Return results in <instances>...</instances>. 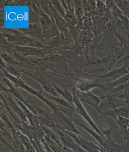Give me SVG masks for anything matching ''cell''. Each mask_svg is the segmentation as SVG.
Masks as SVG:
<instances>
[{"instance_id":"cell-1","label":"cell","mask_w":129,"mask_h":152,"mask_svg":"<svg viewBox=\"0 0 129 152\" xmlns=\"http://www.w3.org/2000/svg\"><path fill=\"white\" fill-rule=\"evenodd\" d=\"M6 30L8 31V32L1 31V35L12 45L39 48H46L48 47L43 45L42 42L36 40L32 37L20 33L16 29L7 28Z\"/></svg>"},{"instance_id":"cell-2","label":"cell","mask_w":129,"mask_h":152,"mask_svg":"<svg viewBox=\"0 0 129 152\" xmlns=\"http://www.w3.org/2000/svg\"><path fill=\"white\" fill-rule=\"evenodd\" d=\"M1 77L7 78L16 87L21 88L22 89L26 90L29 93H30V94L33 95L34 96L38 98L39 99L44 102L48 106H49L51 108V110L53 111L54 113H56L60 110L59 109L60 106L59 105L48 100L45 97H43V95H42V90L37 91L33 89L32 88L30 87L29 86L26 84V83L21 78H16L15 77H14L13 76L9 74L8 72L5 71V69H4L1 67Z\"/></svg>"},{"instance_id":"cell-3","label":"cell","mask_w":129,"mask_h":152,"mask_svg":"<svg viewBox=\"0 0 129 152\" xmlns=\"http://www.w3.org/2000/svg\"><path fill=\"white\" fill-rule=\"evenodd\" d=\"M2 78H3V81L5 82V83L8 87V88L5 87L2 83H1V87H0L1 91H4L6 93H8L11 95L14 98L18 99L19 100H20L21 102L25 104L28 109L30 110L32 113H33L34 115L35 116L38 115L40 113V111L41 110V108L38 107L36 105H35L34 104H32L31 102H27L26 99H25L24 97L22 96L21 93L18 90L17 88L7 78H4V77H2Z\"/></svg>"},{"instance_id":"cell-4","label":"cell","mask_w":129,"mask_h":152,"mask_svg":"<svg viewBox=\"0 0 129 152\" xmlns=\"http://www.w3.org/2000/svg\"><path fill=\"white\" fill-rule=\"evenodd\" d=\"M14 51L22 56H35L41 58H45L48 55L58 54L57 50L51 48L49 47L46 48H39L27 46H21L14 45Z\"/></svg>"},{"instance_id":"cell-5","label":"cell","mask_w":129,"mask_h":152,"mask_svg":"<svg viewBox=\"0 0 129 152\" xmlns=\"http://www.w3.org/2000/svg\"><path fill=\"white\" fill-rule=\"evenodd\" d=\"M54 121L56 124L59 125L58 128L59 129H64L78 135L84 136L75 127L74 122L72 119L62 113L61 111H58L56 113H54Z\"/></svg>"},{"instance_id":"cell-6","label":"cell","mask_w":129,"mask_h":152,"mask_svg":"<svg viewBox=\"0 0 129 152\" xmlns=\"http://www.w3.org/2000/svg\"><path fill=\"white\" fill-rule=\"evenodd\" d=\"M76 88L73 87L72 89V95L73 96V103L74 104L76 107V112L80 116L84 118L87 121L88 124H89L94 131H95L97 133L102 136H105L103 134V132L99 130L97 126L95 124L92 119H91L89 115L88 114L87 112L86 111V109H85L82 102L80 101L79 99L76 95Z\"/></svg>"},{"instance_id":"cell-7","label":"cell","mask_w":129,"mask_h":152,"mask_svg":"<svg viewBox=\"0 0 129 152\" xmlns=\"http://www.w3.org/2000/svg\"><path fill=\"white\" fill-rule=\"evenodd\" d=\"M64 132L68 134L75 142L82 148L84 150L87 152H101L100 151V147L99 145L93 143L89 139L84 136H80L73 132L66 131L64 129H61Z\"/></svg>"},{"instance_id":"cell-8","label":"cell","mask_w":129,"mask_h":152,"mask_svg":"<svg viewBox=\"0 0 129 152\" xmlns=\"http://www.w3.org/2000/svg\"><path fill=\"white\" fill-rule=\"evenodd\" d=\"M129 73L127 68L125 66H122L121 68L111 70V71L105 73L104 74L99 75L98 76H93L92 77L97 78V79L95 80L98 82L104 81L106 82V83H108L116 81Z\"/></svg>"},{"instance_id":"cell-9","label":"cell","mask_w":129,"mask_h":152,"mask_svg":"<svg viewBox=\"0 0 129 152\" xmlns=\"http://www.w3.org/2000/svg\"><path fill=\"white\" fill-rule=\"evenodd\" d=\"M76 93L77 96L81 102L89 105L100 113L99 105L101 103V99L100 97L93 94L90 91L84 92L76 89Z\"/></svg>"},{"instance_id":"cell-10","label":"cell","mask_w":129,"mask_h":152,"mask_svg":"<svg viewBox=\"0 0 129 152\" xmlns=\"http://www.w3.org/2000/svg\"><path fill=\"white\" fill-rule=\"evenodd\" d=\"M104 101L101 102L99 105V109L100 114L103 115V113L109 110L117 109L122 107L128 106L125 103V99H120L114 97H107L104 98Z\"/></svg>"},{"instance_id":"cell-11","label":"cell","mask_w":129,"mask_h":152,"mask_svg":"<svg viewBox=\"0 0 129 152\" xmlns=\"http://www.w3.org/2000/svg\"><path fill=\"white\" fill-rule=\"evenodd\" d=\"M71 79L75 80L78 81V83L75 87L77 89L79 90L81 92H89L95 88H99L102 90L104 89L103 84L98 82L96 80L82 79L75 77H72Z\"/></svg>"},{"instance_id":"cell-12","label":"cell","mask_w":129,"mask_h":152,"mask_svg":"<svg viewBox=\"0 0 129 152\" xmlns=\"http://www.w3.org/2000/svg\"><path fill=\"white\" fill-rule=\"evenodd\" d=\"M18 31L23 34L27 35L30 37H34L43 42V38L42 35V27L40 24H32L29 23L27 28H17Z\"/></svg>"},{"instance_id":"cell-13","label":"cell","mask_w":129,"mask_h":152,"mask_svg":"<svg viewBox=\"0 0 129 152\" xmlns=\"http://www.w3.org/2000/svg\"><path fill=\"white\" fill-rule=\"evenodd\" d=\"M48 7L50 9V11L51 15L55 20V24L60 31L63 32L64 33H67L70 31L69 29L68 28L66 22L65 21L64 18L56 10L53 5L48 1Z\"/></svg>"},{"instance_id":"cell-14","label":"cell","mask_w":129,"mask_h":152,"mask_svg":"<svg viewBox=\"0 0 129 152\" xmlns=\"http://www.w3.org/2000/svg\"><path fill=\"white\" fill-rule=\"evenodd\" d=\"M102 115L108 116L114 119L119 116L129 119V109L128 106L122 107L117 109L106 111L103 113Z\"/></svg>"},{"instance_id":"cell-15","label":"cell","mask_w":129,"mask_h":152,"mask_svg":"<svg viewBox=\"0 0 129 152\" xmlns=\"http://www.w3.org/2000/svg\"><path fill=\"white\" fill-rule=\"evenodd\" d=\"M7 94L8 95L7 102L8 103L9 105H10V107L13 109L14 112L16 113L17 115L18 116L22 121L28 124L29 122H28V119H27L25 113L23 112V110L20 107L19 105H18L15 103V101H14L13 99V97L11 95L8 93H7Z\"/></svg>"},{"instance_id":"cell-16","label":"cell","mask_w":129,"mask_h":152,"mask_svg":"<svg viewBox=\"0 0 129 152\" xmlns=\"http://www.w3.org/2000/svg\"><path fill=\"white\" fill-rule=\"evenodd\" d=\"M129 73L122 76L121 78H119V79L117 80L116 81L103 84V87H104V89L103 91L104 93H106V94L109 90L112 89L116 87L117 86H119V85H121L126 84L129 82Z\"/></svg>"},{"instance_id":"cell-17","label":"cell","mask_w":129,"mask_h":152,"mask_svg":"<svg viewBox=\"0 0 129 152\" xmlns=\"http://www.w3.org/2000/svg\"><path fill=\"white\" fill-rule=\"evenodd\" d=\"M1 58L7 64L20 69V71L21 69L23 70L25 69V66H26L25 65L17 61L13 56L9 55L8 53H6L4 51H1Z\"/></svg>"},{"instance_id":"cell-18","label":"cell","mask_w":129,"mask_h":152,"mask_svg":"<svg viewBox=\"0 0 129 152\" xmlns=\"http://www.w3.org/2000/svg\"><path fill=\"white\" fill-rule=\"evenodd\" d=\"M51 83L54 88L62 98L66 100L67 101H68L69 102L73 103V96L72 93L68 91V90L66 89V88H63L57 86L53 82H51Z\"/></svg>"},{"instance_id":"cell-19","label":"cell","mask_w":129,"mask_h":152,"mask_svg":"<svg viewBox=\"0 0 129 152\" xmlns=\"http://www.w3.org/2000/svg\"><path fill=\"white\" fill-rule=\"evenodd\" d=\"M0 64H1V67L3 68L4 69H5V71L8 72L9 74H10V75L16 78L21 79V72L20 71V69L7 64L4 61L2 58L1 60Z\"/></svg>"},{"instance_id":"cell-20","label":"cell","mask_w":129,"mask_h":152,"mask_svg":"<svg viewBox=\"0 0 129 152\" xmlns=\"http://www.w3.org/2000/svg\"><path fill=\"white\" fill-rule=\"evenodd\" d=\"M60 32L61 31L58 29L56 25L53 24V25L48 30L43 31L42 35L43 39L48 40V42L53 38L58 36V35L60 34Z\"/></svg>"},{"instance_id":"cell-21","label":"cell","mask_w":129,"mask_h":152,"mask_svg":"<svg viewBox=\"0 0 129 152\" xmlns=\"http://www.w3.org/2000/svg\"><path fill=\"white\" fill-rule=\"evenodd\" d=\"M7 110L5 108V106L4 105L3 102L1 100V107H0V115L2 121L5 122L6 124H7L9 128L11 131L12 133L15 132L17 129L15 128L14 125L12 124L11 122L10 121V119L8 118L7 115Z\"/></svg>"},{"instance_id":"cell-22","label":"cell","mask_w":129,"mask_h":152,"mask_svg":"<svg viewBox=\"0 0 129 152\" xmlns=\"http://www.w3.org/2000/svg\"><path fill=\"white\" fill-rule=\"evenodd\" d=\"M50 97L51 99H53L54 101H55L56 104L59 105V106L76 110V107H75L74 103H72L68 102V101H67L66 100H65L63 98L56 97H54L53 96H50Z\"/></svg>"},{"instance_id":"cell-23","label":"cell","mask_w":129,"mask_h":152,"mask_svg":"<svg viewBox=\"0 0 129 152\" xmlns=\"http://www.w3.org/2000/svg\"><path fill=\"white\" fill-rule=\"evenodd\" d=\"M114 2L124 15L129 18V1L115 0Z\"/></svg>"},{"instance_id":"cell-24","label":"cell","mask_w":129,"mask_h":152,"mask_svg":"<svg viewBox=\"0 0 129 152\" xmlns=\"http://www.w3.org/2000/svg\"><path fill=\"white\" fill-rule=\"evenodd\" d=\"M73 2L74 4L75 11L77 18L78 20L82 18L85 14L82 1H73Z\"/></svg>"},{"instance_id":"cell-25","label":"cell","mask_w":129,"mask_h":152,"mask_svg":"<svg viewBox=\"0 0 129 152\" xmlns=\"http://www.w3.org/2000/svg\"><path fill=\"white\" fill-rule=\"evenodd\" d=\"M116 21L118 28L124 30H129V18L125 15H123L121 19L116 20Z\"/></svg>"},{"instance_id":"cell-26","label":"cell","mask_w":129,"mask_h":152,"mask_svg":"<svg viewBox=\"0 0 129 152\" xmlns=\"http://www.w3.org/2000/svg\"><path fill=\"white\" fill-rule=\"evenodd\" d=\"M115 120L117 121L119 129H127L129 123V119L119 116Z\"/></svg>"},{"instance_id":"cell-27","label":"cell","mask_w":129,"mask_h":152,"mask_svg":"<svg viewBox=\"0 0 129 152\" xmlns=\"http://www.w3.org/2000/svg\"><path fill=\"white\" fill-rule=\"evenodd\" d=\"M49 1L56 9V10L58 12V13L60 14L63 18H64L65 12L63 10L62 7L61 3H60V1Z\"/></svg>"},{"instance_id":"cell-28","label":"cell","mask_w":129,"mask_h":152,"mask_svg":"<svg viewBox=\"0 0 129 152\" xmlns=\"http://www.w3.org/2000/svg\"><path fill=\"white\" fill-rule=\"evenodd\" d=\"M128 62H129V52L125 55L124 56H123L121 60H119L118 61H117V63L115 64V66H118V67L119 66L121 68L124 64L128 63Z\"/></svg>"},{"instance_id":"cell-29","label":"cell","mask_w":129,"mask_h":152,"mask_svg":"<svg viewBox=\"0 0 129 152\" xmlns=\"http://www.w3.org/2000/svg\"><path fill=\"white\" fill-rule=\"evenodd\" d=\"M5 12H4V9H1L0 12V18H1V27L2 28L4 26V22H5Z\"/></svg>"},{"instance_id":"cell-30","label":"cell","mask_w":129,"mask_h":152,"mask_svg":"<svg viewBox=\"0 0 129 152\" xmlns=\"http://www.w3.org/2000/svg\"><path fill=\"white\" fill-rule=\"evenodd\" d=\"M105 4L106 6V7L109 9H111L112 8L114 7V6L115 5L114 1H111V0H107L105 1Z\"/></svg>"},{"instance_id":"cell-31","label":"cell","mask_w":129,"mask_h":152,"mask_svg":"<svg viewBox=\"0 0 129 152\" xmlns=\"http://www.w3.org/2000/svg\"><path fill=\"white\" fill-rule=\"evenodd\" d=\"M75 152H87L84 149L81 148L79 145H78L77 147L76 148V150Z\"/></svg>"},{"instance_id":"cell-32","label":"cell","mask_w":129,"mask_h":152,"mask_svg":"<svg viewBox=\"0 0 129 152\" xmlns=\"http://www.w3.org/2000/svg\"><path fill=\"white\" fill-rule=\"evenodd\" d=\"M122 66H125L126 68H127L128 70V71H129V62L125 63V64H124L122 65Z\"/></svg>"},{"instance_id":"cell-33","label":"cell","mask_w":129,"mask_h":152,"mask_svg":"<svg viewBox=\"0 0 129 152\" xmlns=\"http://www.w3.org/2000/svg\"><path fill=\"white\" fill-rule=\"evenodd\" d=\"M127 129H128V132H129V124H128V126Z\"/></svg>"},{"instance_id":"cell-34","label":"cell","mask_w":129,"mask_h":152,"mask_svg":"<svg viewBox=\"0 0 129 152\" xmlns=\"http://www.w3.org/2000/svg\"><path fill=\"white\" fill-rule=\"evenodd\" d=\"M74 152H75V151H74Z\"/></svg>"},{"instance_id":"cell-35","label":"cell","mask_w":129,"mask_h":152,"mask_svg":"<svg viewBox=\"0 0 129 152\" xmlns=\"http://www.w3.org/2000/svg\"></svg>"}]
</instances>
